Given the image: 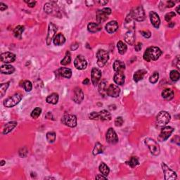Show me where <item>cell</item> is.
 Wrapping results in <instances>:
<instances>
[{
  "mask_svg": "<svg viewBox=\"0 0 180 180\" xmlns=\"http://www.w3.org/2000/svg\"><path fill=\"white\" fill-rule=\"evenodd\" d=\"M162 51L157 47H150L145 51L144 54V59L147 62L151 60H156L162 54Z\"/></svg>",
  "mask_w": 180,
  "mask_h": 180,
  "instance_id": "cell-1",
  "label": "cell"
},
{
  "mask_svg": "<svg viewBox=\"0 0 180 180\" xmlns=\"http://www.w3.org/2000/svg\"><path fill=\"white\" fill-rule=\"evenodd\" d=\"M89 117L91 120L108 121L111 120V115L106 110H102L100 112H92L89 115Z\"/></svg>",
  "mask_w": 180,
  "mask_h": 180,
  "instance_id": "cell-2",
  "label": "cell"
},
{
  "mask_svg": "<svg viewBox=\"0 0 180 180\" xmlns=\"http://www.w3.org/2000/svg\"><path fill=\"white\" fill-rule=\"evenodd\" d=\"M130 15L135 21L139 22L144 21L145 18H146L144 9L141 6L132 9L130 13Z\"/></svg>",
  "mask_w": 180,
  "mask_h": 180,
  "instance_id": "cell-3",
  "label": "cell"
},
{
  "mask_svg": "<svg viewBox=\"0 0 180 180\" xmlns=\"http://www.w3.org/2000/svg\"><path fill=\"white\" fill-rule=\"evenodd\" d=\"M145 144L148 146L149 148L150 153L153 154V156H158L161 152V148L158 144L153 139L151 138H146L144 141Z\"/></svg>",
  "mask_w": 180,
  "mask_h": 180,
  "instance_id": "cell-4",
  "label": "cell"
},
{
  "mask_svg": "<svg viewBox=\"0 0 180 180\" xmlns=\"http://www.w3.org/2000/svg\"><path fill=\"white\" fill-rule=\"evenodd\" d=\"M96 58L99 67H104L109 59V54L104 49H99L96 53Z\"/></svg>",
  "mask_w": 180,
  "mask_h": 180,
  "instance_id": "cell-5",
  "label": "cell"
},
{
  "mask_svg": "<svg viewBox=\"0 0 180 180\" xmlns=\"http://www.w3.org/2000/svg\"><path fill=\"white\" fill-rule=\"evenodd\" d=\"M171 116L167 111H161L156 117V123L159 127H164L170 121Z\"/></svg>",
  "mask_w": 180,
  "mask_h": 180,
  "instance_id": "cell-6",
  "label": "cell"
},
{
  "mask_svg": "<svg viewBox=\"0 0 180 180\" xmlns=\"http://www.w3.org/2000/svg\"><path fill=\"white\" fill-rule=\"evenodd\" d=\"M22 99V96L20 94H15L13 96L9 97L8 99H6V100L4 102V105L5 107L7 108H12L15 106L21 101Z\"/></svg>",
  "mask_w": 180,
  "mask_h": 180,
  "instance_id": "cell-7",
  "label": "cell"
},
{
  "mask_svg": "<svg viewBox=\"0 0 180 180\" xmlns=\"http://www.w3.org/2000/svg\"><path fill=\"white\" fill-rule=\"evenodd\" d=\"M162 169L165 180H175L177 178V173L169 168L165 163H162Z\"/></svg>",
  "mask_w": 180,
  "mask_h": 180,
  "instance_id": "cell-8",
  "label": "cell"
},
{
  "mask_svg": "<svg viewBox=\"0 0 180 180\" xmlns=\"http://www.w3.org/2000/svg\"><path fill=\"white\" fill-rule=\"evenodd\" d=\"M62 122L66 126L70 127H75L77 125V117L74 115L71 114H65L62 117Z\"/></svg>",
  "mask_w": 180,
  "mask_h": 180,
  "instance_id": "cell-9",
  "label": "cell"
},
{
  "mask_svg": "<svg viewBox=\"0 0 180 180\" xmlns=\"http://www.w3.org/2000/svg\"><path fill=\"white\" fill-rule=\"evenodd\" d=\"M174 132V128H172V127L170 126H166L164 127L162 130H161V133L158 137V141H165L168 139L169 137H170V135H172V132Z\"/></svg>",
  "mask_w": 180,
  "mask_h": 180,
  "instance_id": "cell-10",
  "label": "cell"
},
{
  "mask_svg": "<svg viewBox=\"0 0 180 180\" xmlns=\"http://www.w3.org/2000/svg\"><path fill=\"white\" fill-rule=\"evenodd\" d=\"M106 139L107 142L111 144H115L118 142V137H117L116 132L113 128H109L108 130L106 132Z\"/></svg>",
  "mask_w": 180,
  "mask_h": 180,
  "instance_id": "cell-11",
  "label": "cell"
},
{
  "mask_svg": "<svg viewBox=\"0 0 180 180\" xmlns=\"http://www.w3.org/2000/svg\"><path fill=\"white\" fill-rule=\"evenodd\" d=\"M57 32V27L53 23H50L48 27V33H47V45H49L51 44V40L55 37V34Z\"/></svg>",
  "mask_w": 180,
  "mask_h": 180,
  "instance_id": "cell-12",
  "label": "cell"
},
{
  "mask_svg": "<svg viewBox=\"0 0 180 180\" xmlns=\"http://www.w3.org/2000/svg\"><path fill=\"white\" fill-rule=\"evenodd\" d=\"M75 67L78 70H84L87 68V62L85 58L82 55H79L76 57L74 61Z\"/></svg>",
  "mask_w": 180,
  "mask_h": 180,
  "instance_id": "cell-13",
  "label": "cell"
},
{
  "mask_svg": "<svg viewBox=\"0 0 180 180\" xmlns=\"http://www.w3.org/2000/svg\"><path fill=\"white\" fill-rule=\"evenodd\" d=\"M120 94V87L115 84H110L109 87L106 89V94L111 97H117Z\"/></svg>",
  "mask_w": 180,
  "mask_h": 180,
  "instance_id": "cell-14",
  "label": "cell"
},
{
  "mask_svg": "<svg viewBox=\"0 0 180 180\" xmlns=\"http://www.w3.org/2000/svg\"><path fill=\"white\" fill-rule=\"evenodd\" d=\"M16 58V55L12 52H5L2 53L0 56L1 61L4 63H10L15 61Z\"/></svg>",
  "mask_w": 180,
  "mask_h": 180,
  "instance_id": "cell-15",
  "label": "cell"
},
{
  "mask_svg": "<svg viewBox=\"0 0 180 180\" xmlns=\"http://www.w3.org/2000/svg\"><path fill=\"white\" fill-rule=\"evenodd\" d=\"M102 78V71L96 68H93L91 70V82L94 86H96Z\"/></svg>",
  "mask_w": 180,
  "mask_h": 180,
  "instance_id": "cell-16",
  "label": "cell"
},
{
  "mask_svg": "<svg viewBox=\"0 0 180 180\" xmlns=\"http://www.w3.org/2000/svg\"><path fill=\"white\" fill-rule=\"evenodd\" d=\"M84 99V93L82 91L81 88L76 87L74 89V94H73V101L76 104H81Z\"/></svg>",
  "mask_w": 180,
  "mask_h": 180,
  "instance_id": "cell-17",
  "label": "cell"
},
{
  "mask_svg": "<svg viewBox=\"0 0 180 180\" xmlns=\"http://www.w3.org/2000/svg\"><path fill=\"white\" fill-rule=\"evenodd\" d=\"M149 17L152 25L156 28H158L160 25H161V19H160L159 16L158 15L157 13H156L155 12H150L149 13Z\"/></svg>",
  "mask_w": 180,
  "mask_h": 180,
  "instance_id": "cell-18",
  "label": "cell"
},
{
  "mask_svg": "<svg viewBox=\"0 0 180 180\" xmlns=\"http://www.w3.org/2000/svg\"><path fill=\"white\" fill-rule=\"evenodd\" d=\"M105 27L107 32L109 33V34H113V33L116 32L117 29H118V23L115 21H111L106 25Z\"/></svg>",
  "mask_w": 180,
  "mask_h": 180,
  "instance_id": "cell-19",
  "label": "cell"
},
{
  "mask_svg": "<svg viewBox=\"0 0 180 180\" xmlns=\"http://www.w3.org/2000/svg\"><path fill=\"white\" fill-rule=\"evenodd\" d=\"M124 26L128 30H135V20L132 18L129 14L125 18V21L124 23Z\"/></svg>",
  "mask_w": 180,
  "mask_h": 180,
  "instance_id": "cell-20",
  "label": "cell"
},
{
  "mask_svg": "<svg viewBox=\"0 0 180 180\" xmlns=\"http://www.w3.org/2000/svg\"><path fill=\"white\" fill-rule=\"evenodd\" d=\"M125 40L128 45H133L135 42V30H128L125 35Z\"/></svg>",
  "mask_w": 180,
  "mask_h": 180,
  "instance_id": "cell-21",
  "label": "cell"
},
{
  "mask_svg": "<svg viewBox=\"0 0 180 180\" xmlns=\"http://www.w3.org/2000/svg\"><path fill=\"white\" fill-rule=\"evenodd\" d=\"M125 76L123 73V71L116 72L113 78V80L117 85H122L125 83Z\"/></svg>",
  "mask_w": 180,
  "mask_h": 180,
  "instance_id": "cell-22",
  "label": "cell"
},
{
  "mask_svg": "<svg viewBox=\"0 0 180 180\" xmlns=\"http://www.w3.org/2000/svg\"><path fill=\"white\" fill-rule=\"evenodd\" d=\"M57 72L60 76L67 79L71 78L72 76V71L68 68H60L58 70Z\"/></svg>",
  "mask_w": 180,
  "mask_h": 180,
  "instance_id": "cell-23",
  "label": "cell"
},
{
  "mask_svg": "<svg viewBox=\"0 0 180 180\" xmlns=\"http://www.w3.org/2000/svg\"><path fill=\"white\" fill-rule=\"evenodd\" d=\"M0 71H1V73H2V74L11 75L14 73V71H15V68L11 65L6 64V65H3L1 66Z\"/></svg>",
  "mask_w": 180,
  "mask_h": 180,
  "instance_id": "cell-24",
  "label": "cell"
},
{
  "mask_svg": "<svg viewBox=\"0 0 180 180\" xmlns=\"http://www.w3.org/2000/svg\"><path fill=\"white\" fill-rule=\"evenodd\" d=\"M17 122L16 121H12V122H9L7 123V124L5 125L4 127L3 130V134L4 135H7L9 134V132H11L12 131L14 128L17 126Z\"/></svg>",
  "mask_w": 180,
  "mask_h": 180,
  "instance_id": "cell-25",
  "label": "cell"
},
{
  "mask_svg": "<svg viewBox=\"0 0 180 180\" xmlns=\"http://www.w3.org/2000/svg\"><path fill=\"white\" fill-rule=\"evenodd\" d=\"M113 68L115 72L123 71H125V64L124 62H122V60H116L114 62V63H113Z\"/></svg>",
  "mask_w": 180,
  "mask_h": 180,
  "instance_id": "cell-26",
  "label": "cell"
},
{
  "mask_svg": "<svg viewBox=\"0 0 180 180\" xmlns=\"http://www.w3.org/2000/svg\"><path fill=\"white\" fill-rule=\"evenodd\" d=\"M146 74V70L144 69L139 70V71H137V72H135V74H134L133 76L134 80H135L136 82H138L139 81H140V80H143V78H144L145 75Z\"/></svg>",
  "mask_w": 180,
  "mask_h": 180,
  "instance_id": "cell-27",
  "label": "cell"
},
{
  "mask_svg": "<svg viewBox=\"0 0 180 180\" xmlns=\"http://www.w3.org/2000/svg\"><path fill=\"white\" fill-rule=\"evenodd\" d=\"M66 42V38L63 34L58 33L54 38V44L56 46H61Z\"/></svg>",
  "mask_w": 180,
  "mask_h": 180,
  "instance_id": "cell-28",
  "label": "cell"
},
{
  "mask_svg": "<svg viewBox=\"0 0 180 180\" xmlns=\"http://www.w3.org/2000/svg\"><path fill=\"white\" fill-rule=\"evenodd\" d=\"M87 29L90 32H97L102 30V26L98 23L91 22V23L88 24Z\"/></svg>",
  "mask_w": 180,
  "mask_h": 180,
  "instance_id": "cell-29",
  "label": "cell"
},
{
  "mask_svg": "<svg viewBox=\"0 0 180 180\" xmlns=\"http://www.w3.org/2000/svg\"><path fill=\"white\" fill-rule=\"evenodd\" d=\"M162 97L165 100L170 101L173 99L174 91L172 89H165L162 91Z\"/></svg>",
  "mask_w": 180,
  "mask_h": 180,
  "instance_id": "cell-30",
  "label": "cell"
},
{
  "mask_svg": "<svg viewBox=\"0 0 180 180\" xmlns=\"http://www.w3.org/2000/svg\"><path fill=\"white\" fill-rule=\"evenodd\" d=\"M46 102L50 104H56L58 102V94L57 93H52L46 99Z\"/></svg>",
  "mask_w": 180,
  "mask_h": 180,
  "instance_id": "cell-31",
  "label": "cell"
},
{
  "mask_svg": "<svg viewBox=\"0 0 180 180\" xmlns=\"http://www.w3.org/2000/svg\"><path fill=\"white\" fill-rule=\"evenodd\" d=\"M107 15H106L104 12H102V10H98V12H96V20L97 23L99 24H100L101 23L106 21L108 19Z\"/></svg>",
  "mask_w": 180,
  "mask_h": 180,
  "instance_id": "cell-32",
  "label": "cell"
},
{
  "mask_svg": "<svg viewBox=\"0 0 180 180\" xmlns=\"http://www.w3.org/2000/svg\"><path fill=\"white\" fill-rule=\"evenodd\" d=\"M24 30V26H22V25H18V26H16L14 30V36H15V37L21 40L22 34H23Z\"/></svg>",
  "mask_w": 180,
  "mask_h": 180,
  "instance_id": "cell-33",
  "label": "cell"
},
{
  "mask_svg": "<svg viewBox=\"0 0 180 180\" xmlns=\"http://www.w3.org/2000/svg\"><path fill=\"white\" fill-rule=\"evenodd\" d=\"M99 171L101 172V173H102L103 175L105 176V177H107L110 172V169L105 163H102L101 165H99Z\"/></svg>",
  "mask_w": 180,
  "mask_h": 180,
  "instance_id": "cell-34",
  "label": "cell"
},
{
  "mask_svg": "<svg viewBox=\"0 0 180 180\" xmlns=\"http://www.w3.org/2000/svg\"><path fill=\"white\" fill-rule=\"evenodd\" d=\"M117 47L118 49L119 53L120 54H125L126 53L127 49V47L125 44L122 41H119L117 43Z\"/></svg>",
  "mask_w": 180,
  "mask_h": 180,
  "instance_id": "cell-35",
  "label": "cell"
},
{
  "mask_svg": "<svg viewBox=\"0 0 180 180\" xmlns=\"http://www.w3.org/2000/svg\"><path fill=\"white\" fill-rule=\"evenodd\" d=\"M104 146H103V145L102 144H100V143L97 142L96 143V144H95L94 148L93 150V154L94 156L98 155V154L102 153L103 152H104Z\"/></svg>",
  "mask_w": 180,
  "mask_h": 180,
  "instance_id": "cell-36",
  "label": "cell"
},
{
  "mask_svg": "<svg viewBox=\"0 0 180 180\" xmlns=\"http://www.w3.org/2000/svg\"><path fill=\"white\" fill-rule=\"evenodd\" d=\"M106 84H107V82H106V80H103V81L100 82V84L99 85V91L100 93V94H102V96H104V95L106 94V89H107Z\"/></svg>",
  "mask_w": 180,
  "mask_h": 180,
  "instance_id": "cell-37",
  "label": "cell"
},
{
  "mask_svg": "<svg viewBox=\"0 0 180 180\" xmlns=\"http://www.w3.org/2000/svg\"><path fill=\"white\" fill-rule=\"evenodd\" d=\"M54 6L55 5L51 3H47L45 4L44 6V10L46 13L49 14H52L53 12H54Z\"/></svg>",
  "mask_w": 180,
  "mask_h": 180,
  "instance_id": "cell-38",
  "label": "cell"
},
{
  "mask_svg": "<svg viewBox=\"0 0 180 180\" xmlns=\"http://www.w3.org/2000/svg\"><path fill=\"white\" fill-rule=\"evenodd\" d=\"M71 62V54H70L69 51H67L65 57H64L63 59H62L61 61H60V64L63 66H66V65H68Z\"/></svg>",
  "mask_w": 180,
  "mask_h": 180,
  "instance_id": "cell-39",
  "label": "cell"
},
{
  "mask_svg": "<svg viewBox=\"0 0 180 180\" xmlns=\"http://www.w3.org/2000/svg\"><path fill=\"white\" fill-rule=\"evenodd\" d=\"M170 79H171L172 81L176 82V81H177V80H179V79L180 78V74L177 71H176V70H173V71H170Z\"/></svg>",
  "mask_w": 180,
  "mask_h": 180,
  "instance_id": "cell-40",
  "label": "cell"
},
{
  "mask_svg": "<svg viewBox=\"0 0 180 180\" xmlns=\"http://www.w3.org/2000/svg\"><path fill=\"white\" fill-rule=\"evenodd\" d=\"M126 163L128 165H130L131 168H135L137 165H139V159L137 158V157H132L130 159V161H127Z\"/></svg>",
  "mask_w": 180,
  "mask_h": 180,
  "instance_id": "cell-41",
  "label": "cell"
},
{
  "mask_svg": "<svg viewBox=\"0 0 180 180\" xmlns=\"http://www.w3.org/2000/svg\"><path fill=\"white\" fill-rule=\"evenodd\" d=\"M10 82H6V83H2L0 85V93H1V97H3L6 92V90L8 89Z\"/></svg>",
  "mask_w": 180,
  "mask_h": 180,
  "instance_id": "cell-42",
  "label": "cell"
},
{
  "mask_svg": "<svg viewBox=\"0 0 180 180\" xmlns=\"http://www.w3.org/2000/svg\"><path fill=\"white\" fill-rule=\"evenodd\" d=\"M47 139L49 143L54 142L56 140V133L54 132H49L47 133Z\"/></svg>",
  "mask_w": 180,
  "mask_h": 180,
  "instance_id": "cell-43",
  "label": "cell"
},
{
  "mask_svg": "<svg viewBox=\"0 0 180 180\" xmlns=\"http://www.w3.org/2000/svg\"><path fill=\"white\" fill-rule=\"evenodd\" d=\"M23 87L24 88L25 91L29 92V91H30L32 89V84L29 80H25V81L23 82Z\"/></svg>",
  "mask_w": 180,
  "mask_h": 180,
  "instance_id": "cell-44",
  "label": "cell"
},
{
  "mask_svg": "<svg viewBox=\"0 0 180 180\" xmlns=\"http://www.w3.org/2000/svg\"><path fill=\"white\" fill-rule=\"evenodd\" d=\"M41 113H42L41 108H35L32 111V113H31V117H32V118L37 119L38 117L40 116V115H41Z\"/></svg>",
  "mask_w": 180,
  "mask_h": 180,
  "instance_id": "cell-45",
  "label": "cell"
},
{
  "mask_svg": "<svg viewBox=\"0 0 180 180\" xmlns=\"http://www.w3.org/2000/svg\"><path fill=\"white\" fill-rule=\"evenodd\" d=\"M158 79H159V74L158 72H155L153 73V75H151V76L149 78V81L150 83L152 84H155L158 81Z\"/></svg>",
  "mask_w": 180,
  "mask_h": 180,
  "instance_id": "cell-46",
  "label": "cell"
},
{
  "mask_svg": "<svg viewBox=\"0 0 180 180\" xmlns=\"http://www.w3.org/2000/svg\"><path fill=\"white\" fill-rule=\"evenodd\" d=\"M124 123V120L122 117H117L115 120V125L116 127H121Z\"/></svg>",
  "mask_w": 180,
  "mask_h": 180,
  "instance_id": "cell-47",
  "label": "cell"
},
{
  "mask_svg": "<svg viewBox=\"0 0 180 180\" xmlns=\"http://www.w3.org/2000/svg\"><path fill=\"white\" fill-rule=\"evenodd\" d=\"M175 16H176V14L174 12H169L166 14V15L165 16V21H166L167 22H170V21H171L172 18L174 17Z\"/></svg>",
  "mask_w": 180,
  "mask_h": 180,
  "instance_id": "cell-48",
  "label": "cell"
},
{
  "mask_svg": "<svg viewBox=\"0 0 180 180\" xmlns=\"http://www.w3.org/2000/svg\"><path fill=\"white\" fill-rule=\"evenodd\" d=\"M140 33L141 34V35L144 37L145 38H146V39H148V38H150V36H151V33H150V31L148 30L140 31Z\"/></svg>",
  "mask_w": 180,
  "mask_h": 180,
  "instance_id": "cell-49",
  "label": "cell"
},
{
  "mask_svg": "<svg viewBox=\"0 0 180 180\" xmlns=\"http://www.w3.org/2000/svg\"><path fill=\"white\" fill-rule=\"evenodd\" d=\"M27 150L25 147L22 148L21 149L19 150V155L22 158L25 157V156H27Z\"/></svg>",
  "mask_w": 180,
  "mask_h": 180,
  "instance_id": "cell-50",
  "label": "cell"
},
{
  "mask_svg": "<svg viewBox=\"0 0 180 180\" xmlns=\"http://www.w3.org/2000/svg\"><path fill=\"white\" fill-rule=\"evenodd\" d=\"M179 56H177V57H176L175 59L174 60V66H176V67L178 69L180 68V66H179Z\"/></svg>",
  "mask_w": 180,
  "mask_h": 180,
  "instance_id": "cell-51",
  "label": "cell"
},
{
  "mask_svg": "<svg viewBox=\"0 0 180 180\" xmlns=\"http://www.w3.org/2000/svg\"><path fill=\"white\" fill-rule=\"evenodd\" d=\"M102 12L106 14V15H109V14H111V9L110 8H104L102 9Z\"/></svg>",
  "mask_w": 180,
  "mask_h": 180,
  "instance_id": "cell-52",
  "label": "cell"
},
{
  "mask_svg": "<svg viewBox=\"0 0 180 180\" xmlns=\"http://www.w3.org/2000/svg\"><path fill=\"white\" fill-rule=\"evenodd\" d=\"M142 48V44L140 43V42H139V43H137V45L135 46V49L136 51H139Z\"/></svg>",
  "mask_w": 180,
  "mask_h": 180,
  "instance_id": "cell-53",
  "label": "cell"
},
{
  "mask_svg": "<svg viewBox=\"0 0 180 180\" xmlns=\"http://www.w3.org/2000/svg\"><path fill=\"white\" fill-rule=\"evenodd\" d=\"M8 8V6H7L6 4H4L3 2L0 3V10L1 11V12H4V10H6Z\"/></svg>",
  "mask_w": 180,
  "mask_h": 180,
  "instance_id": "cell-54",
  "label": "cell"
},
{
  "mask_svg": "<svg viewBox=\"0 0 180 180\" xmlns=\"http://www.w3.org/2000/svg\"><path fill=\"white\" fill-rule=\"evenodd\" d=\"M25 2H26L28 5L29 7H34L36 4V1H25Z\"/></svg>",
  "mask_w": 180,
  "mask_h": 180,
  "instance_id": "cell-55",
  "label": "cell"
},
{
  "mask_svg": "<svg viewBox=\"0 0 180 180\" xmlns=\"http://www.w3.org/2000/svg\"><path fill=\"white\" fill-rule=\"evenodd\" d=\"M174 3L173 1H167V5L166 6L168 7V8H172V7H173L174 6Z\"/></svg>",
  "mask_w": 180,
  "mask_h": 180,
  "instance_id": "cell-56",
  "label": "cell"
},
{
  "mask_svg": "<svg viewBox=\"0 0 180 180\" xmlns=\"http://www.w3.org/2000/svg\"><path fill=\"white\" fill-rule=\"evenodd\" d=\"M46 118L47 119H52V120H54V117H53L52 113H51V112H48V113H47V115H45Z\"/></svg>",
  "mask_w": 180,
  "mask_h": 180,
  "instance_id": "cell-57",
  "label": "cell"
},
{
  "mask_svg": "<svg viewBox=\"0 0 180 180\" xmlns=\"http://www.w3.org/2000/svg\"><path fill=\"white\" fill-rule=\"evenodd\" d=\"M96 179H107V178H106L105 176H104L102 174H97L96 176Z\"/></svg>",
  "mask_w": 180,
  "mask_h": 180,
  "instance_id": "cell-58",
  "label": "cell"
},
{
  "mask_svg": "<svg viewBox=\"0 0 180 180\" xmlns=\"http://www.w3.org/2000/svg\"><path fill=\"white\" fill-rule=\"evenodd\" d=\"M79 47V45L78 43H75V44H74V45H73L72 46H71V50L72 51H75V50H76L77 49H78Z\"/></svg>",
  "mask_w": 180,
  "mask_h": 180,
  "instance_id": "cell-59",
  "label": "cell"
},
{
  "mask_svg": "<svg viewBox=\"0 0 180 180\" xmlns=\"http://www.w3.org/2000/svg\"><path fill=\"white\" fill-rule=\"evenodd\" d=\"M96 2L99 4L100 5H102V6H104V5L107 4L108 1H103V0H102V1H97Z\"/></svg>",
  "mask_w": 180,
  "mask_h": 180,
  "instance_id": "cell-60",
  "label": "cell"
},
{
  "mask_svg": "<svg viewBox=\"0 0 180 180\" xmlns=\"http://www.w3.org/2000/svg\"><path fill=\"white\" fill-rule=\"evenodd\" d=\"M89 83V80L88 78H86L85 80L82 82V84H88Z\"/></svg>",
  "mask_w": 180,
  "mask_h": 180,
  "instance_id": "cell-61",
  "label": "cell"
},
{
  "mask_svg": "<svg viewBox=\"0 0 180 180\" xmlns=\"http://www.w3.org/2000/svg\"><path fill=\"white\" fill-rule=\"evenodd\" d=\"M174 25V22H170V23H169V24H168V26L170 27H173Z\"/></svg>",
  "mask_w": 180,
  "mask_h": 180,
  "instance_id": "cell-62",
  "label": "cell"
},
{
  "mask_svg": "<svg viewBox=\"0 0 180 180\" xmlns=\"http://www.w3.org/2000/svg\"><path fill=\"white\" fill-rule=\"evenodd\" d=\"M5 163H6V162H5V161H4V160H1V164H0V165H1V166H4V165H5Z\"/></svg>",
  "mask_w": 180,
  "mask_h": 180,
  "instance_id": "cell-63",
  "label": "cell"
},
{
  "mask_svg": "<svg viewBox=\"0 0 180 180\" xmlns=\"http://www.w3.org/2000/svg\"><path fill=\"white\" fill-rule=\"evenodd\" d=\"M179 8H180V6H177V8L176 9V11H177V14H180Z\"/></svg>",
  "mask_w": 180,
  "mask_h": 180,
  "instance_id": "cell-64",
  "label": "cell"
}]
</instances>
